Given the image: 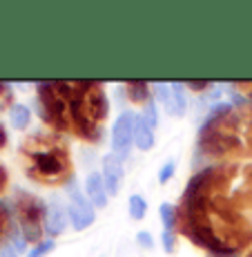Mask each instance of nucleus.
<instances>
[{"label": "nucleus", "mask_w": 252, "mask_h": 257, "mask_svg": "<svg viewBox=\"0 0 252 257\" xmlns=\"http://www.w3.org/2000/svg\"><path fill=\"white\" fill-rule=\"evenodd\" d=\"M69 101L72 130L85 141L101 139V123L110 114V103L96 81H63Z\"/></svg>", "instance_id": "f257e3e1"}, {"label": "nucleus", "mask_w": 252, "mask_h": 257, "mask_svg": "<svg viewBox=\"0 0 252 257\" xmlns=\"http://www.w3.org/2000/svg\"><path fill=\"white\" fill-rule=\"evenodd\" d=\"M27 175L45 186L72 184L74 170L67 148L52 137H34L25 143Z\"/></svg>", "instance_id": "f03ea898"}, {"label": "nucleus", "mask_w": 252, "mask_h": 257, "mask_svg": "<svg viewBox=\"0 0 252 257\" xmlns=\"http://www.w3.org/2000/svg\"><path fill=\"white\" fill-rule=\"evenodd\" d=\"M38 105H41V116L45 118L52 127L61 132L72 130V116H69V101L65 94L63 81H45L38 83Z\"/></svg>", "instance_id": "7ed1b4c3"}, {"label": "nucleus", "mask_w": 252, "mask_h": 257, "mask_svg": "<svg viewBox=\"0 0 252 257\" xmlns=\"http://www.w3.org/2000/svg\"><path fill=\"white\" fill-rule=\"evenodd\" d=\"M16 217L18 226H21V235L25 241H34L41 244L43 235V219H45V206L38 197L29 195V192H18L16 195Z\"/></svg>", "instance_id": "20e7f679"}, {"label": "nucleus", "mask_w": 252, "mask_h": 257, "mask_svg": "<svg viewBox=\"0 0 252 257\" xmlns=\"http://www.w3.org/2000/svg\"><path fill=\"white\" fill-rule=\"evenodd\" d=\"M134 127H136V114L132 112H123L116 118L114 127H112V148L118 159H125L132 150L134 143Z\"/></svg>", "instance_id": "39448f33"}, {"label": "nucleus", "mask_w": 252, "mask_h": 257, "mask_svg": "<svg viewBox=\"0 0 252 257\" xmlns=\"http://www.w3.org/2000/svg\"><path fill=\"white\" fill-rule=\"evenodd\" d=\"M69 219L74 230H85L94 224V206L85 195L76 188V184H69Z\"/></svg>", "instance_id": "423d86ee"}, {"label": "nucleus", "mask_w": 252, "mask_h": 257, "mask_svg": "<svg viewBox=\"0 0 252 257\" xmlns=\"http://www.w3.org/2000/svg\"><path fill=\"white\" fill-rule=\"evenodd\" d=\"M156 96L172 116H183L185 114V94H183V83H159L156 85Z\"/></svg>", "instance_id": "0eeeda50"}, {"label": "nucleus", "mask_w": 252, "mask_h": 257, "mask_svg": "<svg viewBox=\"0 0 252 257\" xmlns=\"http://www.w3.org/2000/svg\"><path fill=\"white\" fill-rule=\"evenodd\" d=\"M67 219H69V212H65V208H63V204L58 199H52L45 206V219H43V226H45L47 235H52V237L61 235L67 226Z\"/></svg>", "instance_id": "6e6552de"}, {"label": "nucleus", "mask_w": 252, "mask_h": 257, "mask_svg": "<svg viewBox=\"0 0 252 257\" xmlns=\"http://www.w3.org/2000/svg\"><path fill=\"white\" fill-rule=\"evenodd\" d=\"M123 159H118V157L112 152V155H107L105 159H103V181H105V190L107 195H116L118 188H121V179H123Z\"/></svg>", "instance_id": "1a4fd4ad"}, {"label": "nucleus", "mask_w": 252, "mask_h": 257, "mask_svg": "<svg viewBox=\"0 0 252 257\" xmlns=\"http://www.w3.org/2000/svg\"><path fill=\"white\" fill-rule=\"evenodd\" d=\"M85 197L90 199L94 208H105L107 206V190L101 172H90L85 179Z\"/></svg>", "instance_id": "9d476101"}, {"label": "nucleus", "mask_w": 252, "mask_h": 257, "mask_svg": "<svg viewBox=\"0 0 252 257\" xmlns=\"http://www.w3.org/2000/svg\"><path fill=\"white\" fill-rule=\"evenodd\" d=\"M134 143L138 150L147 152L154 148V127L145 121V116L138 114L136 116V127H134Z\"/></svg>", "instance_id": "9b49d317"}, {"label": "nucleus", "mask_w": 252, "mask_h": 257, "mask_svg": "<svg viewBox=\"0 0 252 257\" xmlns=\"http://www.w3.org/2000/svg\"><path fill=\"white\" fill-rule=\"evenodd\" d=\"M123 90H125L127 98H130L132 103H136V105H143V103H150L152 101V92H150V83L145 81H127L125 85H123Z\"/></svg>", "instance_id": "f8f14e48"}, {"label": "nucleus", "mask_w": 252, "mask_h": 257, "mask_svg": "<svg viewBox=\"0 0 252 257\" xmlns=\"http://www.w3.org/2000/svg\"><path fill=\"white\" fill-rule=\"evenodd\" d=\"M32 121V112L25 105H12L9 107V123H12L16 130H25Z\"/></svg>", "instance_id": "ddd939ff"}, {"label": "nucleus", "mask_w": 252, "mask_h": 257, "mask_svg": "<svg viewBox=\"0 0 252 257\" xmlns=\"http://www.w3.org/2000/svg\"><path fill=\"white\" fill-rule=\"evenodd\" d=\"M159 215H161V221H163V226H165V230H176V221H179V210H176V206L161 204Z\"/></svg>", "instance_id": "4468645a"}, {"label": "nucleus", "mask_w": 252, "mask_h": 257, "mask_svg": "<svg viewBox=\"0 0 252 257\" xmlns=\"http://www.w3.org/2000/svg\"><path fill=\"white\" fill-rule=\"evenodd\" d=\"M147 215V201L141 195H132L130 197V217L132 219H143Z\"/></svg>", "instance_id": "2eb2a0df"}, {"label": "nucleus", "mask_w": 252, "mask_h": 257, "mask_svg": "<svg viewBox=\"0 0 252 257\" xmlns=\"http://www.w3.org/2000/svg\"><path fill=\"white\" fill-rule=\"evenodd\" d=\"M52 250H54V241L45 239V241H41V244L34 246V248L27 253V257H45L47 253H52Z\"/></svg>", "instance_id": "dca6fc26"}, {"label": "nucleus", "mask_w": 252, "mask_h": 257, "mask_svg": "<svg viewBox=\"0 0 252 257\" xmlns=\"http://www.w3.org/2000/svg\"><path fill=\"white\" fill-rule=\"evenodd\" d=\"M161 241H163V248H165V253H174V246H176V230H163Z\"/></svg>", "instance_id": "f3484780"}, {"label": "nucleus", "mask_w": 252, "mask_h": 257, "mask_svg": "<svg viewBox=\"0 0 252 257\" xmlns=\"http://www.w3.org/2000/svg\"><path fill=\"white\" fill-rule=\"evenodd\" d=\"M174 161H165V164H163V168H161V170H159V181H161V184H167V181H170L172 179V175H174Z\"/></svg>", "instance_id": "a211bd4d"}, {"label": "nucleus", "mask_w": 252, "mask_h": 257, "mask_svg": "<svg viewBox=\"0 0 252 257\" xmlns=\"http://www.w3.org/2000/svg\"><path fill=\"white\" fill-rule=\"evenodd\" d=\"M143 116H145V121L150 123L152 127H156V123H159V116H156V105H154V101H150L145 105V110H143Z\"/></svg>", "instance_id": "6ab92c4d"}, {"label": "nucleus", "mask_w": 252, "mask_h": 257, "mask_svg": "<svg viewBox=\"0 0 252 257\" xmlns=\"http://www.w3.org/2000/svg\"><path fill=\"white\" fill-rule=\"evenodd\" d=\"M12 105V87L7 83H0V110Z\"/></svg>", "instance_id": "aec40b11"}, {"label": "nucleus", "mask_w": 252, "mask_h": 257, "mask_svg": "<svg viewBox=\"0 0 252 257\" xmlns=\"http://www.w3.org/2000/svg\"><path fill=\"white\" fill-rule=\"evenodd\" d=\"M12 233V224H9V215H7V208L0 206V237L9 235Z\"/></svg>", "instance_id": "412c9836"}, {"label": "nucleus", "mask_w": 252, "mask_h": 257, "mask_svg": "<svg viewBox=\"0 0 252 257\" xmlns=\"http://www.w3.org/2000/svg\"><path fill=\"white\" fill-rule=\"evenodd\" d=\"M136 241L141 246H145V248H154V239H152V235L145 233V230H141V233L136 235Z\"/></svg>", "instance_id": "4be33fe9"}, {"label": "nucleus", "mask_w": 252, "mask_h": 257, "mask_svg": "<svg viewBox=\"0 0 252 257\" xmlns=\"http://www.w3.org/2000/svg\"><path fill=\"white\" fill-rule=\"evenodd\" d=\"M12 246L16 248V253H21V250H25L27 241H25V237H23V235H12Z\"/></svg>", "instance_id": "5701e85b"}, {"label": "nucleus", "mask_w": 252, "mask_h": 257, "mask_svg": "<svg viewBox=\"0 0 252 257\" xmlns=\"http://www.w3.org/2000/svg\"><path fill=\"white\" fill-rule=\"evenodd\" d=\"M190 90H196V92H201V90H207L210 87V81H187L185 83Z\"/></svg>", "instance_id": "b1692460"}, {"label": "nucleus", "mask_w": 252, "mask_h": 257, "mask_svg": "<svg viewBox=\"0 0 252 257\" xmlns=\"http://www.w3.org/2000/svg\"><path fill=\"white\" fill-rule=\"evenodd\" d=\"M0 257H18V253L12 244H3L0 246Z\"/></svg>", "instance_id": "393cba45"}, {"label": "nucleus", "mask_w": 252, "mask_h": 257, "mask_svg": "<svg viewBox=\"0 0 252 257\" xmlns=\"http://www.w3.org/2000/svg\"><path fill=\"white\" fill-rule=\"evenodd\" d=\"M5 186H7V170L5 166H0V192L5 190Z\"/></svg>", "instance_id": "a878e982"}, {"label": "nucleus", "mask_w": 252, "mask_h": 257, "mask_svg": "<svg viewBox=\"0 0 252 257\" xmlns=\"http://www.w3.org/2000/svg\"><path fill=\"white\" fill-rule=\"evenodd\" d=\"M236 87L245 90V94H248V96H252V81H248V83H236Z\"/></svg>", "instance_id": "bb28decb"}, {"label": "nucleus", "mask_w": 252, "mask_h": 257, "mask_svg": "<svg viewBox=\"0 0 252 257\" xmlns=\"http://www.w3.org/2000/svg\"><path fill=\"white\" fill-rule=\"evenodd\" d=\"M5 143H7V132H5V127L0 125V150L5 148Z\"/></svg>", "instance_id": "cd10ccee"}, {"label": "nucleus", "mask_w": 252, "mask_h": 257, "mask_svg": "<svg viewBox=\"0 0 252 257\" xmlns=\"http://www.w3.org/2000/svg\"><path fill=\"white\" fill-rule=\"evenodd\" d=\"M250 257H252V255H250Z\"/></svg>", "instance_id": "c85d7f7f"}]
</instances>
